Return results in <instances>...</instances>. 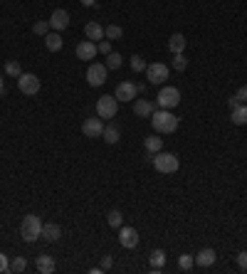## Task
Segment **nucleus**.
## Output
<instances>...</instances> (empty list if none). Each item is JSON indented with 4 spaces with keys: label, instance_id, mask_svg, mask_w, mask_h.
Wrapping results in <instances>:
<instances>
[{
    "label": "nucleus",
    "instance_id": "nucleus-1",
    "mask_svg": "<svg viewBox=\"0 0 247 274\" xmlns=\"http://www.w3.org/2000/svg\"><path fill=\"white\" fill-rule=\"evenodd\" d=\"M151 123H154L156 133H173L178 128V116L171 114V109H158L151 114Z\"/></svg>",
    "mask_w": 247,
    "mask_h": 274
},
{
    "label": "nucleus",
    "instance_id": "nucleus-2",
    "mask_svg": "<svg viewBox=\"0 0 247 274\" xmlns=\"http://www.w3.org/2000/svg\"><path fill=\"white\" fill-rule=\"evenodd\" d=\"M151 161H154V168L158 173H176L178 171V156L176 153H168V151H158L151 156Z\"/></svg>",
    "mask_w": 247,
    "mask_h": 274
},
{
    "label": "nucleus",
    "instance_id": "nucleus-3",
    "mask_svg": "<svg viewBox=\"0 0 247 274\" xmlns=\"http://www.w3.org/2000/svg\"><path fill=\"white\" fill-rule=\"evenodd\" d=\"M20 235L25 242H35L42 237V220L37 215H25L23 225H20Z\"/></svg>",
    "mask_w": 247,
    "mask_h": 274
},
{
    "label": "nucleus",
    "instance_id": "nucleus-4",
    "mask_svg": "<svg viewBox=\"0 0 247 274\" xmlns=\"http://www.w3.org/2000/svg\"><path fill=\"white\" fill-rule=\"evenodd\" d=\"M116 111H119V99H116V96H106V94H104V96L96 101V116H99V119H114Z\"/></svg>",
    "mask_w": 247,
    "mask_h": 274
},
{
    "label": "nucleus",
    "instance_id": "nucleus-5",
    "mask_svg": "<svg viewBox=\"0 0 247 274\" xmlns=\"http://www.w3.org/2000/svg\"><path fill=\"white\" fill-rule=\"evenodd\" d=\"M156 101H158L161 109H176L181 104V91L176 89V87H161Z\"/></svg>",
    "mask_w": 247,
    "mask_h": 274
},
{
    "label": "nucleus",
    "instance_id": "nucleus-6",
    "mask_svg": "<svg viewBox=\"0 0 247 274\" xmlns=\"http://www.w3.org/2000/svg\"><path fill=\"white\" fill-rule=\"evenodd\" d=\"M106 74H109V69H106L104 62L89 64V69H87V82H89V87H101V84L106 82Z\"/></svg>",
    "mask_w": 247,
    "mask_h": 274
},
{
    "label": "nucleus",
    "instance_id": "nucleus-7",
    "mask_svg": "<svg viewBox=\"0 0 247 274\" xmlns=\"http://www.w3.org/2000/svg\"><path fill=\"white\" fill-rule=\"evenodd\" d=\"M168 67L163 64V62H151V64H146V77H149V82L151 84H163L166 79H168Z\"/></svg>",
    "mask_w": 247,
    "mask_h": 274
},
{
    "label": "nucleus",
    "instance_id": "nucleus-8",
    "mask_svg": "<svg viewBox=\"0 0 247 274\" xmlns=\"http://www.w3.org/2000/svg\"><path fill=\"white\" fill-rule=\"evenodd\" d=\"M18 89L23 91V94H28V96H32V94L40 91V79L35 74H30V72H23L18 77Z\"/></svg>",
    "mask_w": 247,
    "mask_h": 274
},
{
    "label": "nucleus",
    "instance_id": "nucleus-9",
    "mask_svg": "<svg viewBox=\"0 0 247 274\" xmlns=\"http://www.w3.org/2000/svg\"><path fill=\"white\" fill-rule=\"evenodd\" d=\"M82 133H84L87 139H101V133H104V123H101V119H84V123H82Z\"/></svg>",
    "mask_w": 247,
    "mask_h": 274
},
{
    "label": "nucleus",
    "instance_id": "nucleus-10",
    "mask_svg": "<svg viewBox=\"0 0 247 274\" xmlns=\"http://www.w3.org/2000/svg\"><path fill=\"white\" fill-rule=\"evenodd\" d=\"M119 242H121V247H126V249H134V247H139V232L134 230V227H119Z\"/></svg>",
    "mask_w": 247,
    "mask_h": 274
},
{
    "label": "nucleus",
    "instance_id": "nucleus-11",
    "mask_svg": "<svg viewBox=\"0 0 247 274\" xmlns=\"http://www.w3.org/2000/svg\"><path fill=\"white\" fill-rule=\"evenodd\" d=\"M136 94H139V89H136L134 82H121V84L116 87V91H114V96H116L119 101H134Z\"/></svg>",
    "mask_w": 247,
    "mask_h": 274
},
{
    "label": "nucleus",
    "instance_id": "nucleus-12",
    "mask_svg": "<svg viewBox=\"0 0 247 274\" xmlns=\"http://www.w3.org/2000/svg\"><path fill=\"white\" fill-rule=\"evenodd\" d=\"M193 259H195V264H198V267H210V264H215L217 254H215V249H213V247H205V249H200Z\"/></svg>",
    "mask_w": 247,
    "mask_h": 274
},
{
    "label": "nucleus",
    "instance_id": "nucleus-13",
    "mask_svg": "<svg viewBox=\"0 0 247 274\" xmlns=\"http://www.w3.org/2000/svg\"><path fill=\"white\" fill-rule=\"evenodd\" d=\"M96 52H99V50H96V45H94L92 40H84V42L77 45V57H79V60H94Z\"/></svg>",
    "mask_w": 247,
    "mask_h": 274
},
{
    "label": "nucleus",
    "instance_id": "nucleus-14",
    "mask_svg": "<svg viewBox=\"0 0 247 274\" xmlns=\"http://www.w3.org/2000/svg\"><path fill=\"white\" fill-rule=\"evenodd\" d=\"M67 25H69V13H67V10H55L52 18H50V28H55V30H64Z\"/></svg>",
    "mask_w": 247,
    "mask_h": 274
},
{
    "label": "nucleus",
    "instance_id": "nucleus-15",
    "mask_svg": "<svg viewBox=\"0 0 247 274\" xmlns=\"http://www.w3.org/2000/svg\"><path fill=\"white\" fill-rule=\"evenodd\" d=\"M134 114L146 119V116L154 114V104H151L149 99H134Z\"/></svg>",
    "mask_w": 247,
    "mask_h": 274
},
{
    "label": "nucleus",
    "instance_id": "nucleus-16",
    "mask_svg": "<svg viewBox=\"0 0 247 274\" xmlns=\"http://www.w3.org/2000/svg\"><path fill=\"white\" fill-rule=\"evenodd\" d=\"M230 119H232L235 126H245V123H247V104L240 101L235 109H230Z\"/></svg>",
    "mask_w": 247,
    "mask_h": 274
},
{
    "label": "nucleus",
    "instance_id": "nucleus-17",
    "mask_svg": "<svg viewBox=\"0 0 247 274\" xmlns=\"http://www.w3.org/2000/svg\"><path fill=\"white\" fill-rule=\"evenodd\" d=\"M42 237H45V242H57V240L62 237V227L60 225H55V222L42 225Z\"/></svg>",
    "mask_w": 247,
    "mask_h": 274
},
{
    "label": "nucleus",
    "instance_id": "nucleus-18",
    "mask_svg": "<svg viewBox=\"0 0 247 274\" xmlns=\"http://www.w3.org/2000/svg\"><path fill=\"white\" fill-rule=\"evenodd\" d=\"M168 50L173 52V55H181L185 50V37L183 32H173L171 37H168Z\"/></svg>",
    "mask_w": 247,
    "mask_h": 274
},
{
    "label": "nucleus",
    "instance_id": "nucleus-19",
    "mask_svg": "<svg viewBox=\"0 0 247 274\" xmlns=\"http://www.w3.org/2000/svg\"><path fill=\"white\" fill-rule=\"evenodd\" d=\"M55 269H57V264H55V259H52L50 254H40V257H37V272L52 274Z\"/></svg>",
    "mask_w": 247,
    "mask_h": 274
},
{
    "label": "nucleus",
    "instance_id": "nucleus-20",
    "mask_svg": "<svg viewBox=\"0 0 247 274\" xmlns=\"http://www.w3.org/2000/svg\"><path fill=\"white\" fill-rule=\"evenodd\" d=\"M84 35L92 40V42H101L104 40V28L99 23H87L84 25Z\"/></svg>",
    "mask_w": 247,
    "mask_h": 274
},
{
    "label": "nucleus",
    "instance_id": "nucleus-21",
    "mask_svg": "<svg viewBox=\"0 0 247 274\" xmlns=\"http://www.w3.org/2000/svg\"><path fill=\"white\" fill-rule=\"evenodd\" d=\"M149 262H151V269H154V272L163 269V267H166V252H163V249H154V252L149 254Z\"/></svg>",
    "mask_w": 247,
    "mask_h": 274
},
{
    "label": "nucleus",
    "instance_id": "nucleus-22",
    "mask_svg": "<svg viewBox=\"0 0 247 274\" xmlns=\"http://www.w3.org/2000/svg\"><path fill=\"white\" fill-rule=\"evenodd\" d=\"M144 149L151 153V156L158 151H163V139H161V136H146V139H144Z\"/></svg>",
    "mask_w": 247,
    "mask_h": 274
},
{
    "label": "nucleus",
    "instance_id": "nucleus-23",
    "mask_svg": "<svg viewBox=\"0 0 247 274\" xmlns=\"http://www.w3.org/2000/svg\"><path fill=\"white\" fill-rule=\"evenodd\" d=\"M101 136H104V141H106L109 146H114V144L121 139V131H119V126L111 123V126H104V133H101Z\"/></svg>",
    "mask_w": 247,
    "mask_h": 274
},
{
    "label": "nucleus",
    "instance_id": "nucleus-24",
    "mask_svg": "<svg viewBox=\"0 0 247 274\" xmlns=\"http://www.w3.org/2000/svg\"><path fill=\"white\" fill-rule=\"evenodd\" d=\"M45 47L50 50V52H60L62 50V37L57 32H47L45 35Z\"/></svg>",
    "mask_w": 247,
    "mask_h": 274
},
{
    "label": "nucleus",
    "instance_id": "nucleus-25",
    "mask_svg": "<svg viewBox=\"0 0 247 274\" xmlns=\"http://www.w3.org/2000/svg\"><path fill=\"white\" fill-rule=\"evenodd\" d=\"M5 74L18 79V77L23 74V67H20V62H18V60H10V62H8V64H5Z\"/></svg>",
    "mask_w": 247,
    "mask_h": 274
},
{
    "label": "nucleus",
    "instance_id": "nucleus-26",
    "mask_svg": "<svg viewBox=\"0 0 247 274\" xmlns=\"http://www.w3.org/2000/svg\"><path fill=\"white\" fill-rule=\"evenodd\" d=\"M104 64H106V69H119V67H121V55H119V52H109Z\"/></svg>",
    "mask_w": 247,
    "mask_h": 274
},
{
    "label": "nucleus",
    "instance_id": "nucleus-27",
    "mask_svg": "<svg viewBox=\"0 0 247 274\" xmlns=\"http://www.w3.org/2000/svg\"><path fill=\"white\" fill-rule=\"evenodd\" d=\"M121 35H124V30L119 25H106V28H104V37H106V40H119Z\"/></svg>",
    "mask_w": 247,
    "mask_h": 274
},
{
    "label": "nucleus",
    "instance_id": "nucleus-28",
    "mask_svg": "<svg viewBox=\"0 0 247 274\" xmlns=\"http://www.w3.org/2000/svg\"><path fill=\"white\" fill-rule=\"evenodd\" d=\"M25 269H28V259L25 257H15L10 262V272H25Z\"/></svg>",
    "mask_w": 247,
    "mask_h": 274
},
{
    "label": "nucleus",
    "instance_id": "nucleus-29",
    "mask_svg": "<svg viewBox=\"0 0 247 274\" xmlns=\"http://www.w3.org/2000/svg\"><path fill=\"white\" fill-rule=\"evenodd\" d=\"M32 32H35V35H42V37H45V35L50 32V20H37V23L32 25Z\"/></svg>",
    "mask_w": 247,
    "mask_h": 274
},
{
    "label": "nucleus",
    "instance_id": "nucleus-30",
    "mask_svg": "<svg viewBox=\"0 0 247 274\" xmlns=\"http://www.w3.org/2000/svg\"><path fill=\"white\" fill-rule=\"evenodd\" d=\"M106 220H109V225H111V227H121V225H124V215L119 213V210H111V213L106 215Z\"/></svg>",
    "mask_w": 247,
    "mask_h": 274
},
{
    "label": "nucleus",
    "instance_id": "nucleus-31",
    "mask_svg": "<svg viewBox=\"0 0 247 274\" xmlns=\"http://www.w3.org/2000/svg\"><path fill=\"white\" fill-rule=\"evenodd\" d=\"M193 264H195V259H193L190 254H181V257H178V267H181L183 272H188Z\"/></svg>",
    "mask_w": 247,
    "mask_h": 274
},
{
    "label": "nucleus",
    "instance_id": "nucleus-32",
    "mask_svg": "<svg viewBox=\"0 0 247 274\" xmlns=\"http://www.w3.org/2000/svg\"><path fill=\"white\" fill-rule=\"evenodd\" d=\"M131 69H134V72H144V69H146V62H144L141 55H134V57H131Z\"/></svg>",
    "mask_w": 247,
    "mask_h": 274
},
{
    "label": "nucleus",
    "instance_id": "nucleus-33",
    "mask_svg": "<svg viewBox=\"0 0 247 274\" xmlns=\"http://www.w3.org/2000/svg\"><path fill=\"white\" fill-rule=\"evenodd\" d=\"M185 67H188V60L183 57V52H181V55H173V69H176V72H183Z\"/></svg>",
    "mask_w": 247,
    "mask_h": 274
},
{
    "label": "nucleus",
    "instance_id": "nucleus-34",
    "mask_svg": "<svg viewBox=\"0 0 247 274\" xmlns=\"http://www.w3.org/2000/svg\"><path fill=\"white\" fill-rule=\"evenodd\" d=\"M96 50H99V52H101L104 57H106L109 52H114V50H111V42H109V40H101V42L96 45Z\"/></svg>",
    "mask_w": 247,
    "mask_h": 274
},
{
    "label": "nucleus",
    "instance_id": "nucleus-35",
    "mask_svg": "<svg viewBox=\"0 0 247 274\" xmlns=\"http://www.w3.org/2000/svg\"><path fill=\"white\" fill-rule=\"evenodd\" d=\"M237 264H240V269H242V272H247V252H245V249L237 254Z\"/></svg>",
    "mask_w": 247,
    "mask_h": 274
},
{
    "label": "nucleus",
    "instance_id": "nucleus-36",
    "mask_svg": "<svg viewBox=\"0 0 247 274\" xmlns=\"http://www.w3.org/2000/svg\"><path fill=\"white\" fill-rule=\"evenodd\" d=\"M3 272H10V262H8V257L0 252V274Z\"/></svg>",
    "mask_w": 247,
    "mask_h": 274
},
{
    "label": "nucleus",
    "instance_id": "nucleus-37",
    "mask_svg": "<svg viewBox=\"0 0 247 274\" xmlns=\"http://www.w3.org/2000/svg\"><path fill=\"white\" fill-rule=\"evenodd\" d=\"M235 96H237V99H240L242 104H247V84H242V87L237 89V94H235Z\"/></svg>",
    "mask_w": 247,
    "mask_h": 274
},
{
    "label": "nucleus",
    "instance_id": "nucleus-38",
    "mask_svg": "<svg viewBox=\"0 0 247 274\" xmlns=\"http://www.w3.org/2000/svg\"><path fill=\"white\" fill-rule=\"evenodd\" d=\"M104 269H111V257H109V254H106L104 262H101V272H104Z\"/></svg>",
    "mask_w": 247,
    "mask_h": 274
},
{
    "label": "nucleus",
    "instance_id": "nucleus-39",
    "mask_svg": "<svg viewBox=\"0 0 247 274\" xmlns=\"http://www.w3.org/2000/svg\"><path fill=\"white\" fill-rule=\"evenodd\" d=\"M227 104H230V109H235V106L240 104V99H237V96H230V99H227Z\"/></svg>",
    "mask_w": 247,
    "mask_h": 274
},
{
    "label": "nucleus",
    "instance_id": "nucleus-40",
    "mask_svg": "<svg viewBox=\"0 0 247 274\" xmlns=\"http://www.w3.org/2000/svg\"><path fill=\"white\" fill-rule=\"evenodd\" d=\"M79 3H82L84 8H92V5H94V3H96V0H79Z\"/></svg>",
    "mask_w": 247,
    "mask_h": 274
},
{
    "label": "nucleus",
    "instance_id": "nucleus-41",
    "mask_svg": "<svg viewBox=\"0 0 247 274\" xmlns=\"http://www.w3.org/2000/svg\"><path fill=\"white\" fill-rule=\"evenodd\" d=\"M3 89H5V79L0 77V94H3Z\"/></svg>",
    "mask_w": 247,
    "mask_h": 274
}]
</instances>
